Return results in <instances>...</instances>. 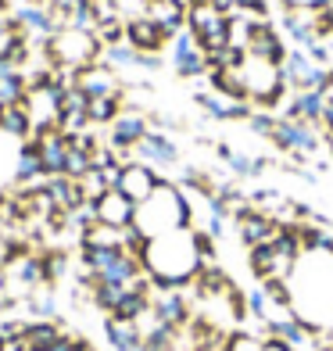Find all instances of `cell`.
I'll return each mask as SVG.
<instances>
[{
  "mask_svg": "<svg viewBox=\"0 0 333 351\" xmlns=\"http://www.w3.org/2000/svg\"><path fill=\"white\" fill-rule=\"evenodd\" d=\"M201 254L194 244V230L183 226V230H172L154 237L144 251V269L154 283V291H169V287H186L194 283L197 269H201Z\"/></svg>",
  "mask_w": 333,
  "mask_h": 351,
  "instance_id": "1",
  "label": "cell"
},
{
  "mask_svg": "<svg viewBox=\"0 0 333 351\" xmlns=\"http://www.w3.org/2000/svg\"><path fill=\"white\" fill-rule=\"evenodd\" d=\"M190 219H194L190 215V197L183 194L180 186H172V183L162 180V186H158L144 204H136L133 226H140V233H144L147 241H154V237H162V233L190 226Z\"/></svg>",
  "mask_w": 333,
  "mask_h": 351,
  "instance_id": "2",
  "label": "cell"
},
{
  "mask_svg": "<svg viewBox=\"0 0 333 351\" xmlns=\"http://www.w3.org/2000/svg\"><path fill=\"white\" fill-rule=\"evenodd\" d=\"M43 51H47V58H51L54 69L79 72V69L93 65V61H101L104 47H101L97 33H83V29L65 25V29H58L51 40H43Z\"/></svg>",
  "mask_w": 333,
  "mask_h": 351,
  "instance_id": "3",
  "label": "cell"
},
{
  "mask_svg": "<svg viewBox=\"0 0 333 351\" xmlns=\"http://www.w3.org/2000/svg\"><path fill=\"white\" fill-rule=\"evenodd\" d=\"M241 75H244V86H247V101H255L265 111H273L280 104V97H283V90H287L280 65L262 61V58H251V54L241 65Z\"/></svg>",
  "mask_w": 333,
  "mask_h": 351,
  "instance_id": "4",
  "label": "cell"
},
{
  "mask_svg": "<svg viewBox=\"0 0 333 351\" xmlns=\"http://www.w3.org/2000/svg\"><path fill=\"white\" fill-rule=\"evenodd\" d=\"M186 29L197 36L204 54H215L230 43V14L212 8L208 0H197V4L186 8Z\"/></svg>",
  "mask_w": 333,
  "mask_h": 351,
  "instance_id": "5",
  "label": "cell"
},
{
  "mask_svg": "<svg viewBox=\"0 0 333 351\" xmlns=\"http://www.w3.org/2000/svg\"><path fill=\"white\" fill-rule=\"evenodd\" d=\"M273 143L280 151L294 154L297 162H305L308 154L319 151V133H315L312 122H297V119H280L273 130Z\"/></svg>",
  "mask_w": 333,
  "mask_h": 351,
  "instance_id": "6",
  "label": "cell"
},
{
  "mask_svg": "<svg viewBox=\"0 0 333 351\" xmlns=\"http://www.w3.org/2000/svg\"><path fill=\"white\" fill-rule=\"evenodd\" d=\"M147 133H151V122L140 115V111L122 108V115L108 125V147H111V151H119V158L125 162V154H130Z\"/></svg>",
  "mask_w": 333,
  "mask_h": 351,
  "instance_id": "7",
  "label": "cell"
},
{
  "mask_svg": "<svg viewBox=\"0 0 333 351\" xmlns=\"http://www.w3.org/2000/svg\"><path fill=\"white\" fill-rule=\"evenodd\" d=\"M172 69H176L180 79H197L208 72V54L201 51V43L190 29L172 36Z\"/></svg>",
  "mask_w": 333,
  "mask_h": 351,
  "instance_id": "8",
  "label": "cell"
},
{
  "mask_svg": "<svg viewBox=\"0 0 333 351\" xmlns=\"http://www.w3.org/2000/svg\"><path fill=\"white\" fill-rule=\"evenodd\" d=\"M233 219H236V237H241V244H247V247L269 244L276 237V230H280V222L273 215L258 212L255 204H244V208L236 212Z\"/></svg>",
  "mask_w": 333,
  "mask_h": 351,
  "instance_id": "9",
  "label": "cell"
},
{
  "mask_svg": "<svg viewBox=\"0 0 333 351\" xmlns=\"http://www.w3.org/2000/svg\"><path fill=\"white\" fill-rule=\"evenodd\" d=\"M158 186H162V176H158L151 165H144V162H125L122 180H119L115 190H122V194L130 197L133 204H144Z\"/></svg>",
  "mask_w": 333,
  "mask_h": 351,
  "instance_id": "10",
  "label": "cell"
},
{
  "mask_svg": "<svg viewBox=\"0 0 333 351\" xmlns=\"http://www.w3.org/2000/svg\"><path fill=\"white\" fill-rule=\"evenodd\" d=\"M151 315L158 319V323H169L183 330L190 323V301L183 294V287H169V291H158L151 298Z\"/></svg>",
  "mask_w": 333,
  "mask_h": 351,
  "instance_id": "11",
  "label": "cell"
},
{
  "mask_svg": "<svg viewBox=\"0 0 333 351\" xmlns=\"http://www.w3.org/2000/svg\"><path fill=\"white\" fill-rule=\"evenodd\" d=\"M75 86L86 93V97H108V93H122L119 72L104 65V61H93V65L75 72Z\"/></svg>",
  "mask_w": 333,
  "mask_h": 351,
  "instance_id": "12",
  "label": "cell"
},
{
  "mask_svg": "<svg viewBox=\"0 0 333 351\" xmlns=\"http://www.w3.org/2000/svg\"><path fill=\"white\" fill-rule=\"evenodd\" d=\"M93 208H97V222H104V226H133L136 219V204L122 194V190H104V194L93 201Z\"/></svg>",
  "mask_w": 333,
  "mask_h": 351,
  "instance_id": "13",
  "label": "cell"
},
{
  "mask_svg": "<svg viewBox=\"0 0 333 351\" xmlns=\"http://www.w3.org/2000/svg\"><path fill=\"white\" fill-rule=\"evenodd\" d=\"M125 43H130L133 51H140V54H158L169 43V36L162 33V25H158L151 14H144V19L125 22Z\"/></svg>",
  "mask_w": 333,
  "mask_h": 351,
  "instance_id": "14",
  "label": "cell"
},
{
  "mask_svg": "<svg viewBox=\"0 0 333 351\" xmlns=\"http://www.w3.org/2000/svg\"><path fill=\"white\" fill-rule=\"evenodd\" d=\"M247 54L251 58H262V61H273V65H283L287 61V43L280 40V33L265 19L255 25V33H251V43H247Z\"/></svg>",
  "mask_w": 333,
  "mask_h": 351,
  "instance_id": "15",
  "label": "cell"
},
{
  "mask_svg": "<svg viewBox=\"0 0 333 351\" xmlns=\"http://www.w3.org/2000/svg\"><path fill=\"white\" fill-rule=\"evenodd\" d=\"M197 104L219 122H247L251 119V101H233L226 93H197Z\"/></svg>",
  "mask_w": 333,
  "mask_h": 351,
  "instance_id": "16",
  "label": "cell"
},
{
  "mask_svg": "<svg viewBox=\"0 0 333 351\" xmlns=\"http://www.w3.org/2000/svg\"><path fill=\"white\" fill-rule=\"evenodd\" d=\"M136 154H140V162H144V165H176L180 162V151H176V143H172L165 133H147L144 140H140L136 143V147H133Z\"/></svg>",
  "mask_w": 333,
  "mask_h": 351,
  "instance_id": "17",
  "label": "cell"
},
{
  "mask_svg": "<svg viewBox=\"0 0 333 351\" xmlns=\"http://www.w3.org/2000/svg\"><path fill=\"white\" fill-rule=\"evenodd\" d=\"M61 337H65V330H61L58 319H33L22 330V348L25 351H54V344Z\"/></svg>",
  "mask_w": 333,
  "mask_h": 351,
  "instance_id": "18",
  "label": "cell"
},
{
  "mask_svg": "<svg viewBox=\"0 0 333 351\" xmlns=\"http://www.w3.org/2000/svg\"><path fill=\"white\" fill-rule=\"evenodd\" d=\"M147 14H151L158 25H162V33L169 40L186 29V0H151Z\"/></svg>",
  "mask_w": 333,
  "mask_h": 351,
  "instance_id": "19",
  "label": "cell"
},
{
  "mask_svg": "<svg viewBox=\"0 0 333 351\" xmlns=\"http://www.w3.org/2000/svg\"><path fill=\"white\" fill-rule=\"evenodd\" d=\"M8 273H11V280L18 283V287H25V291H33V287L47 283V276H43V254L40 251L14 254L11 265H8Z\"/></svg>",
  "mask_w": 333,
  "mask_h": 351,
  "instance_id": "20",
  "label": "cell"
},
{
  "mask_svg": "<svg viewBox=\"0 0 333 351\" xmlns=\"http://www.w3.org/2000/svg\"><path fill=\"white\" fill-rule=\"evenodd\" d=\"M323 104H326V93H319V90H294V97L287 104V119L323 125Z\"/></svg>",
  "mask_w": 333,
  "mask_h": 351,
  "instance_id": "21",
  "label": "cell"
},
{
  "mask_svg": "<svg viewBox=\"0 0 333 351\" xmlns=\"http://www.w3.org/2000/svg\"><path fill=\"white\" fill-rule=\"evenodd\" d=\"M43 162H40V147L33 140H22L18 162H14V183L18 186H43Z\"/></svg>",
  "mask_w": 333,
  "mask_h": 351,
  "instance_id": "22",
  "label": "cell"
},
{
  "mask_svg": "<svg viewBox=\"0 0 333 351\" xmlns=\"http://www.w3.org/2000/svg\"><path fill=\"white\" fill-rule=\"evenodd\" d=\"M104 337L111 348H144V330H140V323H122L115 315H108Z\"/></svg>",
  "mask_w": 333,
  "mask_h": 351,
  "instance_id": "23",
  "label": "cell"
},
{
  "mask_svg": "<svg viewBox=\"0 0 333 351\" xmlns=\"http://www.w3.org/2000/svg\"><path fill=\"white\" fill-rule=\"evenodd\" d=\"M111 315L122 319V323H140L144 315H151V294L147 291H125V298L115 305Z\"/></svg>",
  "mask_w": 333,
  "mask_h": 351,
  "instance_id": "24",
  "label": "cell"
},
{
  "mask_svg": "<svg viewBox=\"0 0 333 351\" xmlns=\"http://www.w3.org/2000/svg\"><path fill=\"white\" fill-rule=\"evenodd\" d=\"M125 230L119 226H104V222H93L90 230L79 233V247H122Z\"/></svg>",
  "mask_w": 333,
  "mask_h": 351,
  "instance_id": "25",
  "label": "cell"
},
{
  "mask_svg": "<svg viewBox=\"0 0 333 351\" xmlns=\"http://www.w3.org/2000/svg\"><path fill=\"white\" fill-rule=\"evenodd\" d=\"M0 130H4L8 136H14V140H29V136H33V119H29L25 104H8L4 115H0Z\"/></svg>",
  "mask_w": 333,
  "mask_h": 351,
  "instance_id": "26",
  "label": "cell"
},
{
  "mask_svg": "<svg viewBox=\"0 0 333 351\" xmlns=\"http://www.w3.org/2000/svg\"><path fill=\"white\" fill-rule=\"evenodd\" d=\"M25 93H29L25 75L18 69H11V65H0V104H4V108L8 104H22Z\"/></svg>",
  "mask_w": 333,
  "mask_h": 351,
  "instance_id": "27",
  "label": "cell"
},
{
  "mask_svg": "<svg viewBox=\"0 0 333 351\" xmlns=\"http://www.w3.org/2000/svg\"><path fill=\"white\" fill-rule=\"evenodd\" d=\"M122 104L125 97L122 93H108V97H90V125H111L119 115H122Z\"/></svg>",
  "mask_w": 333,
  "mask_h": 351,
  "instance_id": "28",
  "label": "cell"
},
{
  "mask_svg": "<svg viewBox=\"0 0 333 351\" xmlns=\"http://www.w3.org/2000/svg\"><path fill=\"white\" fill-rule=\"evenodd\" d=\"M176 344H180V330L169 326V323H158L154 319V323L144 330V351H172Z\"/></svg>",
  "mask_w": 333,
  "mask_h": 351,
  "instance_id": "29",
  "label": "cell"
},
{
  "mask_svg": "<svg viewBox=\"0 0 333 351\" xmlns=\"http://www.w3.org/2000/svg\"><path fill=\"white\" fill-rule=\"evenodd\" d=\"M101 61H104V65H111V69H136L140 51H133L130 43H115V47H104Z\"/></svg>",
  "mask_w": 333,
  "mask_h": 351,
  "instance_id": "30",
  "label": "cell"
},
{
  "mask_svg": "<svg viewBox=\"0 0 333 351\" xmlns=\"http://www.w3.org/2000/svg\"><path fill=\"white\" fill-rule=\"evenodd\" d=\"M43 276L47 283H58L61 276H65V269H69V254L61 251V247H43Z\"/></svg>",
  "mask_w": 333,
  "mask_h": 351,
  "instance_id": "31",
  "label": "cell"
},
{
  "mask_svg": "<svg viewBox=\"0 0 333 351\" xmlns=\"http://www.w3.org/2000/svg\"><path fill=\"white\" fill-rule=\"evenodd\" d=\"M93 169V158L90 151H79V147H69V158H65V176L72 180H83V176Z\"/></svg>",
  "mask_w": 333,
  "mask_h": 351,
  "instance_id": "32",
  "label": "cell"
},
{
  "mask_svg": "<svg viewBox=\"0 0 333 351\" xmlns=\"http://www.w3.org/2000/svg\"><path fill=\"white\" fill-rule=\"evenodd\" d=\"M265 341L255 337V333H230L226 344H222V351H262Z\"/></svg>",
  "mask_w": 333,
  "mask_h": 351,
  "instance_id": "33",
  "label": "cell"
},
{
  "mask_svg": "<svg viewBox=\"0 0 333 351\" xmlns=\"http://www.w3.org/2000/svg\"><path fill=\"white\" fill-rule=\"evenodd\" d=\"M79 186H83V197L86 201H97L104 190H108V183H104V176H101V169H90L83 180H79Z\"/></svg>",
  "mask_w": 333,
  "mask_h": 351,
  "instance_id": "34",
  "label": "cell"
},
{
  "mask_svg": "<svg viewBox=\"0 0 333 351\" xmlns=\"http://www.w3.org/2000/svg\"><path fill=\"white\" fill-rule=\"evenodd\" d=\"M97 40H101V47L125 43V22H122V19H115V22H104V25L97 29Z\"/></svg>",
  "mask_w": 333,
  "mask_h": 351,
  "instance_id": "35",
  "label": "cell"
},
{
  "mask_svg": "<svg viewBox=\"0 0 333 351\" xmlns=\"http://www.w3.org/2000/svg\"><path fill=\"white\" fill-rule=\"evenodd\" d=\"M147 8H151V0H115V11H119V19H122V22L144 19Z\"/></svg>",
  "mask_w": 333,
  "mask_h": 351,
  "instance_id": "36",
  "label": "cell"
},
{
  "mask_svg": "<svg viewBox=\"0 0 333 351\" xmlns=\"http://www.w3.org/2000/svg\"><path fill=\"white\" fill-rule=\"evenodd\" d=\"M29 312H33L36 319H51V315H54L51 294H29Z\"/></svg>",
  "mask_w": 333,
  "mask_h": 351,
  "instance_id": "37",
  "label": "cell"
},
{
  "mask_svg": "<svg viewBox=\"0 0 333 351\" xmlns=\"http://www.w3.org/2000/svg\"><path fill=\"white\" fill-rule=\"evenodd\" d=\"M276 122H280V119H273L269 111H262V115H251V119H247V125H251V130H255L258 136H269V140H273Z\"/></svg>",
  "mask_w": 333,
  "mask_h": 351,
  "instance_id": "38",
  "label": "cell"
},
{
  "mask_svg": "<svg viewBox=\"0 0 333 351\" xmlns=\"http://www.w3.org/2000/svg\"><path fill=\"white\" fill-rule=\"evenodd\" d=\"M11 258H14V241H11L8 233H0V273L11 265Z\"/></svg>",
  "mask_w": 333,
  "mask_h": 351,
  "instance_id": "39",
  "label": "cell"
},
{
  "mask_svg": "<svg viewBox=\"0 0 333 351\" xmlns=\"http://www.w3.org/2000/svg\"><path fill=\"white\" fill-rule=\"evenodd\" d=\"M236 11H247V14H262V19H265V0H236Z\"/></svg>",
  "mask_w": 333,
  "mask_h": 351,
  "instance_id": "40",
  "label": "cell"
},
{
  "mask_svg": "<svg viewBox=\"0 0 333 351\" xmlns=\"http://www.w3.org/2000/svg\"><path fill=\"white\" fill-rule=\"evenodd\" d=\"M136 69H144V72H158V69H162V58H158V54H140Z\"/></svg>",
  "mask_w": 333,
  "mask_h": 351,
  "instance_id": "41",
  "label": "cell"
},
{
  "mask_svg": "<svg viewBox=\"0 0 333 351\" xmlns=\"http://www.w3.org/2000/svg\"><path fill=\"white\" fill-rule=\"evenodd\" d=\"M323 125H326L330 136H333V90L326 93V104H323Z\"/></svg>",
  "mask_w": 333,
  "mask_h": 351,
  "instance_id": "42",
  "label": "cell"
},
{
  "mask_svg": "<svg viewBox=\"0 0 333 351\" xmlns=\"http://www.w3.org/2000/svg\"><path fill=\"white\" fill-rule=\"evenodd\" d=\"M262 351H294V348H287V344H283V341H276V337H269Z\"/></svg>",
  "mask_w": 333,
  "mask_h": 351,
  "instance_id": "43",
  "label": "cell"
},
{
  "mask_svg": "<svg viewBox=\"0 0 333 351\" xmlns=\"http://www.w3.org/2000/svg\"><path fill=\"white\" fill-rule=\"evenodd\" d=\"M283 4H287V8H312L315 0H283Z\"/></svg>",
  "mask_w": 333,
  "mask_h": 351,
  "instance_id": "44",
  "label": "cell"
},
{
  "mask_svg": "<svg viewBox=\"0 0 333 351\" xmlns=\"http://www.w3.org/2000/svg\"><path fill=\"white\" fill-rule=\"evenodd\" d=\"M75 351H97V348H93V344H86V341H79V337H75Z\"/></svg>",
  "mask_w": 333,
  "mask_h": 351,
  "instance_id": "45",
  "label": "cell"
},
{
  "mask_svg": "<svg viewBox=\"0 0 333 351\" xmlns=\"http://www.w3.org/2000/svg\"><path fill=\"white\" fill-rule=\"evenodd\" d=\"M115 351H144V348H115Z\"/></svg>",
  "mask_w": 333,
  "mask_h": 351,
  "instance_id": "46",
  "label": "cell"
},
{
  "mask_svg": "<svg viewBox=\"0 0 333 351\" xmlns=\"http://www.w3.org/2000/svg\"><path fill=\"white\" fill-rule=\"evenodd\" d=\"M330 162H333V136H330Z\"/></svg>",
  "mask_w": 333,
  "mask_h": 351,
  "instance_id": "47",
  "label": "cell"
},
{
  "mask_svg": "<svg viewBox=\"0 0 333 351\" xmlns=\"http://www.w3.org/2000/svg\"><path fill=\"white\" fill-rule=\"evenodd\" d=\"M0 115H4V104H0Z\"/></svg>",
  "mask_w": 333,
  "mask_h": 351,
  "instance_id": "48",
  "label": "cell"
},
{
  "mask_svg": "<svg viewBox=\"0 0 333 351\" xmlns=\"http://www.w3.org/2000/svg\"><path fill=\"white\" fill-rule=\"evenodd\" d=\"M0 351H4V341H0Z\"/></svg>",
  "mask_w": 333,
  "mask_h": 351,
  "instance_id": "49",
  "label": "cell"
}]
</instances>
